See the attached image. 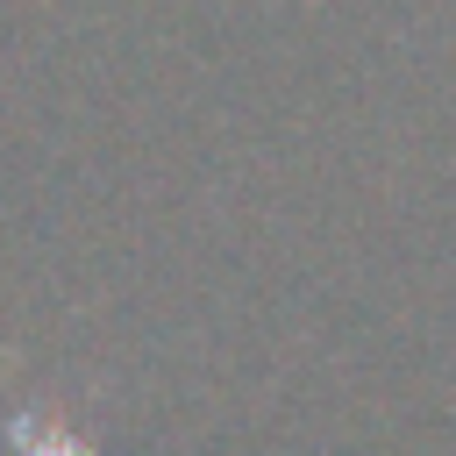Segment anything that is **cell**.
<instances>
[{
    "instance_id": "6da1fadb",
    "label": "cell",
    "mask_w": 456,
    "mask_h": 456,
    "mask_svg": "<svg viewBox=\"0 0 456 456\" xmlns=\"http://www.w3.org/2000/svg\"><path fill=\"white\" fill-rule=\"evenodd\" d=\"M0 449L7 456H107L93 442V428H78L71 413H50V406H14L0 420Z\"/></svg>"
}]
</instances>
